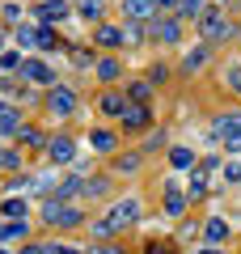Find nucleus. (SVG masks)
<instances>
[{
  "label": "nucleus",
  "instance_id": "1",
  "mask_svg": "<svg viewBox=\"0 0 241 254\" xmlns=\"http://www.w3.org/2000/svg\"><path fill=\"white\" fill-rule=\"evenodd\" d=\"M135 220H140V199H119L102 220H93V233L110 237L115 229H127V225H135Z\"/></svg>",
  "mask_w": 241,
  "mask_h": 254
},
{
  "label": "nucleus",
  "instance_id": "2",
  "mask_svg": "<svg viewBox=\"0 0 241 254\" xmlns=\"http://www.w3.org/2000/svg\"><path fill=\"white\" fill-rule=\"evenodd\" d=\"M43 220L47 225H80V212L68 208L63 199H47L43 203Z\"/></svg>",
  "mask_w": 241,
  "mask_h": 254
},
{
  "label": "nucleus",
  "instance_id": "3",
  "mask_svg": "<svg viewBox=\"0 0 241 254\" xmlns=\"http://www.w3.org/2000/svg\"><path fill=\"white\" fill-rule=\"evenodd\" d=\"M212 136L216 140H237L241 136V110H224V115H216V123H212Z\"/></svg>",
  "mask_w": 241,
  "mask_h": 254
},
{
  "label": "nucleus",
  "instance_id": "4",
  "mask_svg": "<svg viewBox=\"0 0 241 254\" xmlns=\"http://www.w3.org/2000/svg\"><path fill=\"white\" fill-rule=\"evenodd\" d=\"M233 34V21H224V17H199V38L203 43H220V38H229Z\"/></svg>",
  "mask_w": 241,
  "mask_h": 254
},
{
  "label": "nucleus",
  "instance_id": "5",
  "mask_svg": "<svg viewBox=\"0 0 241 254\" xmlns=\"http://www.w3.org/2000/svg\"><path fill=\"white\" fill-rule=\"evenodd\" d=\"M47 110H51V115H76V93L72 89H51L47 93Z\"/></svg>",
  "mask_w": 241,
  "mask_h": 254
},
{
  "label": "nucleus",
  "instance_id": "6",
  "mask_svg": "<svg viewBox=\"0 0 241 254\" xmlns=\"http://www.w3.org/2000/svg\"><path fill=\"white\" fill-rule=\"evenodd\" d=\"M21 76H26L30 85H51L55 81V72L47 68L43 60H26V64H21Z\"/></svg>",
  "mask_w": 241,
  "mask_h": 254
},
{
  "label": "nucleus",
  "instance_id": "7",
  "mask_svg": "<svg viewBox=\"0 0 241 254\" xmlns=\"http://www.w3.org/2000/svg\"><path fill=\"white\" fill-rule=\"evenodd\" d=\"M123 9H127V17H131V21H148L152 13L161 9V0H127Z\"/></svg>",
  "mask_w": 241,
  "mask_h": 254
},
{
  "label": "nucleus",
  "instance_id": "8",
  "mask_svg": "<svg viewBox=\"0 0 241 254\" xmlns=\"http://www.w3.org/2000/svg\"><path fill=\"white\" fill-rule=\"evenodd\" d=\"M152 38H157V43H178V38H182V26H178V21H165V17H161V21H152Z\"/></svg>",
  "mask_w": 241,
  "mask_h": 254
},
{
  "label": "nucleus",
  "instance_id": "9",
  "mask_svg": "<svg viewBox=\"0 0 241 254\" xmlns=\"http://www.w3.org/2000/svg\"><path fill=\"white\" fill-rule=\"evenodd\" d=\"M127 106H131V102H127L123 93H106V98H102V115H127Z\"/></svg>",
  "mask_w": 241,
  "mask_h": 254
},
{
  "label": "nucleus",
  "instance_id": "10",
  "mask_svg": "<svg viewBox=\"0 0 241 254\" xmlns=\"http://www.w3.org/2000/svg\"><path fill=\"white\" fill-rule=\"evenodd\" d=\"M72 153H76V148H72V140L68 136H60V140H51V161H72Z\"/></svg>",
  "mask_w": 241,
  "mask_h": 254
},
{
  "label": "nucleus",
  "instance_id": "11",
  "mask_svg": "<svg viewBox=\"0 0 241 254\" xmlns=\"http://www.w3.org/2000/svg\"><path fill=\"white\" fill-rule=\"evenodd\" d=\"M98 43L102 47H123L127 34H123V30H115V26H98Z\"/></svg>",
  "mask_w": 241,
  "mask_h": 254
},
{
  "label": "nucleus",
  "instance_id": "12",
  "mask_svg": "<svg viewBox=\"0 0 241 254\" xmlns=\"http://www.w3.org/2000/svg\"><path fill=\"white\" fill-rule=\"evenodd\" d=\"M123 123L131 127V131H135V127H148V106H127V115H123Z\"/></svg>",
  "mask_w": 241,
  "mask_h": 254
},
{
  "label": "nucleus",
  "instance_id": "13",
  "mask_svg": "<svg viewBox=\"0 0 241 254\" xmlns=\"http://www.w3.org/2000/svg\"><path fill=\"white\" fill-rule=\"evenodd\" d=\"M89 144L98 148V153H115V131H93Z\"/></svg>",
  "mask_w": 241,
  "mask_h": 254
},
{
  "label": "nucleus",
  "instance_id": "14",
  "mask_svg": "<svg viewBox=\"0 0 241 254\" xmlns=\"http://www.w3.org/2000/svg\"><path fill=\"white\" fill-rule=\"evenodd\" d=\"M182 208H186V199H182L174 187H165V212H170V216H182Z\"/></svg>",
  "mask_w": 241,
  "mask_h": 254
},
{
  "label": "nucleus",
  "instance_id": "15",
  "mask_svg": "<svg viewBox=\"0 0 241 254\" xmlns=\"http://www.w3.org/2000/svg\"><path fill=\"white\" fill-rule=\"evenodd\" d=\"M17 237H26V225H21V220H9V225H0V242H17Z\"/></svg>",
  "mask_w": 241,
  "mask_h": 254
},
{
  "label": "nucleus",
  "instance_id": "16",
  "mask_svg": "<svg viewBox=\"0 0 241 254\" xmlns=\"http://www.w3.org/2000/svg\"><path fill=\"white\" fill-rule=\"evenodd\" d=\"M0 216L21 220V216H26V203H21V199H4V203H0Z\"/></svg>",
  "mask_w": 241,
  "mask_h": 254
},
{
  "label": "nucleus",
  "instance_id": "17",
  "mask_svg": "<svg viewBox=\"0 0 241 254\" xmlns=\"http://www.w3.org/2000/svg\"><path fill=\"white\" fill-rule=\"evenodd\" d=\"M203 9H207L203 0H182V4H178V17H203Z\"/></svg>",
  "mask_w": 241,
  "mask_h": 254
},
{
  "label": "nucleus",
  "instance_id": "18",
  "mask_svg": "<svg viewBox=\"0 0 241 254\" xmlns=\"http://www.w3.org/2000/svg\"><path fill=\"white\" fill-rule=\"evenodd\" d=\"M55 190L68 199V195H76V190H85V182H80V178H60V182H55Z\"/></svg>",
  "mask_w": 241,
  "mask_h": 254
},
{
  "label": "nucleus",
  "instance_id": "19",
  "mask_svg": "<svg viewBox=\"0 0 241 254\" xmlns=\"http://www.w3.org/2000/svg\"><path fill=\"white\" fill-rule=\"evenodd\" d=\"M9 131H21L17 127V110H0V136H9Z\"/></svg>",
  "mask_w": 241,
  "mask_h": 254
},
{
  "label": "nucleus",
  "instance_id": "20",
  "mask_svg": "<svg viewBox=\"0 0 241 254\" xmlns=\"http://www.w3.org/2000/svg\"><path fill=\"white\" fill-rule=\"evenodd\" d=\"M119 76V60H98V81H115Z\"/></svg>",
  "mask_w": 241,
  "mask_h": 254
},
{
  "label": "nucleus",
  "instance_id": "21",
  "mask_svg": "<svg viewBox=\"0 0 241 254\" xmlns=\"http://www.w3.org/2000/svg\"><path fill=\"white\" fill-rule=\"evenodd\" d=\"M17 43L26 47V51H30V47H38V30H34V26H21V30H17Z\"/></svg>",
  "mask_w": 241,
  "mask_h": 254
},
{
  "label": "nucleus",
  "instance_id": "22",
  "mask_svg": "<svg viewBox=\"0 0 241 254\" xmlns=\"http://www.w3.org/2000/svg\"><path fill=\"white\" fill-rule=\"evenodd\" d=\"M17 136H21V144H30V148H38V144H43V131H38V127H21Z\"/></svg>",
  "mask_w": 241,
  "mask_h": 254
},
{
  "label": "nucleus",
  "instance_id": "23",
  "mask_svg": "<svg viewBox=\"0 0 241 254\" xmlns=\"http://www.w3.org/2000/svg\"><path fill=\"white\" fill-rule=\"evenodd\" d=\"M224 237H229V225L224 220H212L207 225V242H224Z\"/></svg>",
  "mask_w": 241,
  "mask_h": 254
},
{
  "label": "nucleus",
  "instance_id": "24",
  "mask_svg": "<svg viewBox=\"0 0 241 254\" xmlns=\"http://www.w3.org/2000/svg\"><path fill=\"white\" fill-rule=\"evenodd\" d=\"M55 47H60V43H55V30H38V51H55Z\"/></svg>",
  "mask_w": 241,
  "mask_h": 254
},
{
  "label": "nucleus",
  "instance_id": "25",
  "mask_svg": "<svg viewBox=\"0 0 241 254\" xmlns=\"http://www.w3.org/2000/svg\"><path fill=\"white\" fill-rule=\"evenodd\" d=\"M203 64H207V47H199V51L186 55V72H195V68H203Z\"/></svg>",
  "mask_w": 241,
  "mask_h": 254
},
{
  "label": "nucleus",
  "instance_id": "26",
  "mask_svg": "<svg viewBox=\"0 0 241 254\" xmlns=\"http://www.w3.org/2000/svg\"><path fill=\"white\" fill-rule=\"evenodd\" d=\"M170 161L178 165V170H186V165L195 161V153H190V148H174V153H170Z\"/></svg>",
  "mask_w": 241,
  "mask_h": 254
},
{
  "label": "nucleus",
  "instance_id": "27",
  "mask_svg": "<svg viewBox=\"0 0 241 254\" xmlns=\"http://www.w3.org/2000/svg\"><path fill=\"white\" fill-rule=\"evenodd\" d=\"M80 13L98 21V13H102V0H80Z\"/></svg>",
  "mask_w": 241,
  "mask_h": 254
},
{
  "label": "nucleus",
  "instance_id": "28",
  "mask_svg": "<svg viewBox=\"0 0 241 254\" xmlns=\"http://www.w3.org/2000/svg\"><path fill=\"white\" fill-rule=\"evenodd\" d=\"M207 190V182H203V170H195L190 174V195H203Z\"/></svg>",
  "mask_w": 241,
  "mask_h": 254
},
{
  "label": "nucleus",
  "instance_id": "29",
  "mask_svg": "<svg viewBox=\"0 0 241 254\" xmlns=\"http://www.w3.org/2000/svg\"><path fill=\"white\" fill-rule=\"evenodd\" d=\"M224 81H229L233 93H241V64H237V68H229V76H224Z\"/></svg>",
  "mask_w": 241,
  "mask_h": 254
},
{
  "label": "nucleus",
  "instance_id": "30",
  "mask_svg": "<svg viewBox=\"0 0 241 254\" xmlns=\"http://www.w3.org/2000/svg\"><path fill=\"white\" fill-rule=\"evenodd\" d=\"M43 254H76L72 246H60V242H43Z\"/></svg>",
  "mask_w": 241,
  "mask_h": 254
},
{
  "label": "nucleus",
  "instance_id": "31",
  "mask_svg": "<svg viewBox=\"0 0 241 254\" xmlns=\"http://www.w3.org/2000/svg\"><path fill=\"white\" fill-rule=\"evenodd\" d=\"M0 64H4V68H21L26 60H21V55H13V51H4V55H0Z\"/></svg>",
  "mask_w": 241,
  "mask_h": 254
},
{
  "label": "nucleus",
  "instance_id": "32",
  "mask_svg": "<svg viewBox=\"0 0 241 254\" xmlns=\"http://www.w3.org/2000/svg\"><path fill=\"white\" fill-rule=\"evenodd\" d=\"M224 178H229V182H241V165L229 161V165H224Z\"/></svg>",
  "mask_w": 241,
  "mask_h": 254
},
{
  "label": "nucleus",
  "instance_id": "33",
  "mask_svg": "<svg viewBox=\"0 0 241 254\" xmlns=\"http://www.w3.org/2000/svg\"><path fill=\"white\" fill-rule=\"evenodd\" d=\"M115 165H119V170H123V174H127V170H135V165H140V157H119V161H115Z\"/></svg>",
  "mask_w": 241,
  "mask_h": 254
},
{
  "label": "nucleus",
  "instance_id": "34",
  "mask_svg": "<svg viewBox=\"0 0 241 254\" xmlns=\"http://www.w3.org/2000/svg\"><path fill=\"white\" fill-rule=\"evenodd\" d=\"M85 195H106V182H85Z\"/></svg>",
  "mask_w": 241,
  "mask_h": 254
},
{
  "label": "nucleus",
  "instance_id": "35",
  "mask_svg": "<svg viewBox=\"0 0 241 254\" xmlns=\"http://www.w3.org/2000/svg\"><path fill=\"white\" fill-rule=\"evenodd\" d=\"M4 17H9V21H21V4H4Z\"/></svg>",
  "mask_w": 241,
  "mask_h": 254
},
{
  "label": "nucleus",
  "instance_id": "36",
  "mask_svg": "<svg viewBox=\"0 0 241 254\" xmlns=\"http://www.w3.org/2000/svg\"><path fill=\"white\" fill-rule=\"evenodd\" d=\"M93 254H123L119 246H93Z\"/></svg>",
  "mask_w": 241,
  "mask_h": 254
},
{
  "label": "nucleus",
  "instance_id": "37",
  "mask_svg": "<svg viewBox=\"0 0 241 254\" xmlns=\"http://www.w3.org/2000/svg\"><path fill=\"white\" fill-rule=\"evenodd\" d=\"M148 254H170V246H161V242H152V246H148Z\"/></svg>",
  "mask_w": 241,
  "mask_h": 254
},
{
  "label": "nucleus",
  "instance_id": "38",
  "mask_svg": "<svg viewBox=\"0 0 241 254\" xmlns=\"http://www.w3.org/2000/svg\"><path fill=\"white\" fill-rule=\"evenodd\" d=\"M224 148H233V153H241V136H237V140H229V144H224Z\"/></svg>",
  "mask_w": 241,
  "mask_h": 254
},
{
  "label": "nucleus",
  "instance_id": "39",
  "mask_svg": "<svg viewBox=\"0 0 241 254\" xmlns=\"http://www.w3.org/2000/svg\"><path fill=\"white\" fill-rule=\"evenodd\" d=\"M21 254H43V246H26V250H21Z\"/></svg>",
  "mask_w": 241,
  "mask_h": 254
},
{
  "label": "nucleus",
  "instance_id": "40",
  "mask_svg": "<svg viewBox=\"0 0 241 254\" xmlns=\"http://www.w3.org/2000/svg\"><path fill=\"white\" fill-rule=\"evenodd\" d=\"M174 4H182V0H161V9H174Z\"/></svg>",
  "mask_w": 241,
  "mask_h": 254
},
{
  "label": "nucleus",
  "instance_id": "41",
  "mask_svg": "<svg viewBox=\"0 0 241 254\" xmlns=\"http://www.w3.org/2000/svg\"><path fill=\"white\" fill-rule=\"evenodd\" d=\"M203 254H220V250H203Z\"/></svg>",
  "mask_w": 241,
  "mask_h": 254
},
{
  "label": "nucleus",
  "instance_id": "42",
  "mask_svg": "<svg viewBox=\"0 0 241 254\" xmlns=\"http://www.w3.org/2000/svg\"><path fill=\"white\" fill-rule=\"evenodd\" d=\"M0 254H9V250H0Z\"/></svg>",
  "mask_w": 241,
  "mask_h": 254
}]
</instances>
